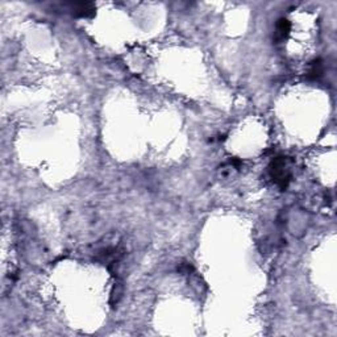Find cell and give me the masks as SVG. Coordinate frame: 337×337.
Segmentation results:
<instances>
[{
  "mask_svg": "<svg viewBox=\"0 0 337 337\" xmlns=\"http://www.w3.org/2000/svg\"><path fill=\"white\" fill-rule=\"evenodd\" d=\"M323 72H324V65H323V61L320 58H316L312 62L310 63V69L307 71V79L308 81H319L323 77Z\"/></svg>",
  "mask_w": 337,
  "mask_h": 337,
  "instance_id": "obj_3",
  "label": "cell"
},
{
  "mask_svg": "<svg viewBox=\"0 0 337 337\" xmlns=\"http://www.w3.org/2000/svg\"><path fill=\"white\" fill-rule=\"evenodd\" d=\"M69 7L72 15L77 16V17H93L95 13H97V7H95L93 3H90V2H86V3L84 2L71 3L69 4Z\"/></svg>",
  "mask_w": 337,
  "mask_h": 337,
  "instance_id": "obj_2",
  "label": "cell"
},
{
  "mask_svg": "<svg viewBox=\"0 0 337 337\" xmlns=\"http://www.w3.org/2000/svg\"><path fill=\"white\" fill-rule=\"evenodd\" d=\"M290 29H291V24H290V21L285 17L279 18L277 23V33H275V40H277V41H282V40L286 39L290 33Z\"/></svg>",
  "mask_w": 337,
  "mask_h": 337,
  "instance_id": "obj_4",
  "label": "cell"
},
{
  "mask_svg": "<svg viewBox=\"0 0 337 337\" xmlns=\"http://www.w3.org/2000/svg\"><path fill=\"white\" fill-rule=\"evenodd\" d=\"M269 172H270L273 181L277 183V186L279 187L282 191H285V190L289 187L290 181H291V173H290L289 167H287L286 158H285V157H277V158H274L270 163Z\"/></svg>",
  "mask_w": 337,
  "mask_h": 337,
  "instance_id": "obj_1",
  "label": "cell"
}]
</instances>
